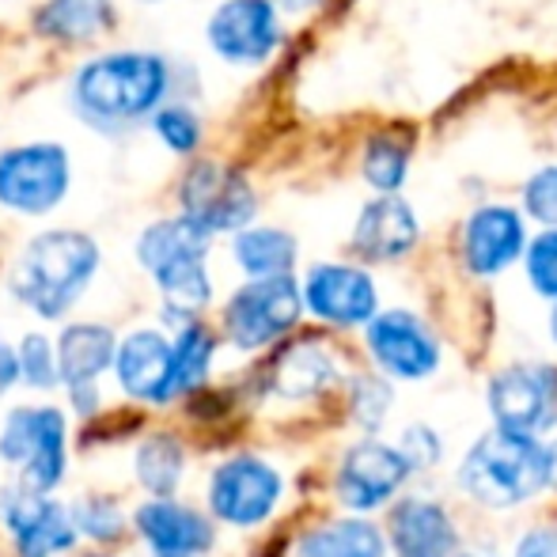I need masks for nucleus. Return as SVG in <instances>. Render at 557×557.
I'll return each instance as SVG.
<instances>
[{"instance_id":"nucleus-15","label":"nucleus","mask_w":557,"mask_h":557,"mask_svg":"<svg viewBox=\"0 0 557 557\" xmlns=\"http://www.w3.org/2000/svg\"><path fill=\"white\" fill-rule=\"evenodd\" d=\"M406 478H410V462H406V455L398 447L360 441L342 455L334 490L349 512H372V508H383L403 490Z\"/></svg>"},{"instance_id":"nucleus-40","label":"nucleus","mask_w":557,"mask_h":557,"mask_svg":"<svg viewBox=\"0 0 557 557\" xmlns=\"http://www.w3.org/2000/svg\"><path fill=\"white\" fill-rule=\"evenodd\" d=\"M273 4H277L281 15H308L315 8H323L326 0H273Z\"/></svg>"},{"instance_id":"nucleus-37","label":"nucleus","mask_w":557,"mask_h":557,"mask_svg":"<svg viewBox=\"0 0 557 557\" xmlns=\"http://www.w3.org/2000/svg\"><path fill=\"white\" fill-rule=\"evenodd\" d=\"M403 455H406V462H410V470L433 467V462L441 459V441H436L433 429L413 425V429H406V447H403Z\"/></svg>"},{"instance_id":"nucleus-19","label":"nucleus","mask_w":557,"mask_h":557,"mask_svg":"<svg viewBox=\"0 0 557 557\" xmlns=\"http://www.w3.org/2000/svg\"><path fill=\"white\" fill-rule=\"evenodd\" d=\"M129 250H133V265L140 270V277H152V273H160L163 265H171V262L213 255L216 239L201 224H194L186 213L168 209V213L152 216V221H145L137 227Z\"/></svg>"},{"instance_id":"nucleus-30","label":"nucleus","mask_w":557,"mask_h":557,"mask_svg":"<svg viewBox=\"0 0 557 557\" xmlns=\"http://www.w3.org/2000/svg\"><path fill=\"white\" fill-rule=\"evenodd\" d=\"M69 520H73L81 543L88 546H122L129 539V512L114 493H81L69 500Z\"/></svg>"},{"instance_id":"nucleus-43","label":"nucleus","mask_w":557,"mask_h":557,"mask_svg":"<svg viewBox=\"0 0 557 557\" xmlns=\"http://www.w3.org/2000/svg\"><path fill=\"white\" fill-rule=\"evenodd\" d=\"M69 557H117L114 550H107V546H91V550H84V554H69Z\"/></svg>"},{"instance_id":"nucleus-33","label":"nucleus","mask_w":557,"mask_h":557,"mask_svg":"<svg viewBox=\"0 0 557 557\" xmlns=\"http://www.w3.org/2000/svg\"><path fill=\"white\" fill-rule=\"evenodd\" d=\"M523 247H528V277L535 293L557 300V227L535 235V243H523Z\"/></svg>"},{"instance_id":"nucleus-45","label":"nucleus","mask_w":557,"mask_h":557,"mask_svg":"<svg viewBox=\"0 0 557 557\" xmlns=\"http://www.w3.org/2000/svg\"><path fill=\"white\" fill-rule=\"evenodd\" d=\"M0 140H4V114H0Z\"/></svg>"},{"instance_id":"nucleus-5","label":"nucleus","mask_w":557,"mask_h":557,"mask_svg":"<svg viewBox=\"0 0 557 557\" xmlns=\"http://www.w3.org/2000/svg\"><path fill=\"white\" fill-rule=\"evenodd\" d=\"M73 459V421L58 403H20L0 418V462L27 490L58 493Z\"/></svg>"},{"instance_id":"nucleus-17","label":"nucleus","mask_w":557,"mask_h":557,"mask_svg":"<svg viewBox=\"0 0 557 557\" xmlns=\"http://www.w3.org/2000/svg\"><path fill=\"white\" fill-rule=\"evenodd\" d=\"M368 352L383 372L398 380H421L441 364V345L433 331L410 311H383L368 319Z\"/></svg>"},{"instance_id":"nucleus-14","label":"nucleus","mask_w":557,"mask_h":557,"mask_svg":"<svg viewBox=\"0 0 557 557\" xmlns=\"http://www.w3.org/2000/svg\"><path fill=\"white\" fill-rule=\"evenodd\" d=\"M490 410L500 429L539 436L557 421V368L512 364L493 375Z\"/></svg>"},{"instance_id":"nucleus-39","label":"nucleus","mask_w":557,"mask_h":557,"mask_svg":"<svg viewBox=\"0 0 557 557\" xmlns=\"http://www.w3.org/2000/svg\"><path fill=\"white\" fill-rule=\"evenodd\" d=\"M20 387V368H15V345L0 337V403Z\"/></svg>"},{"instance_id":"nucleus-16","label":"nucleus","mask_w":557,"mask_h":557,"mask_svg":"<svg viewBox=\"0 0 557 557\" xmlns=\"http://www.w3.org/2000/svg\"><path fill=\"white\" fill-rule=\"evenodd\" d=\"M304 311L331 326H364L375 315V281L360 265L319 262L300 281Z\"/></svg>"},{"instance_id":"nucleus-42","label":"nucleus","mask_w":557,"mask_h":557,"mask_svg":"<svg viewBox=\"0 0 557 557\" xmlns=\"http://www.w3.org/2000/svg\"><path fill=\"white\" fill-rule=\"evenodd\" d=\"M122 4L140 8V12H156V8H163V4H168V0H122Z\"/></svg>"},{"instance_id":"nucleus-22","label":"nucleus","mask_w":557,"mask_h":557,"mask_svg":"<svg viewBox=\"0 0 557 557\" xmlns=\"http://www.w3.org/2000/svg\"><path fill=\"white\" fill-rule=\"evenodd\" d=\"M418 243V216L395 194H380L368 201L352 227V250L368 262H395V258L410 255Z\"/></svg>"},{"instance_id":"nucleus-26","label":"nucleus","mask_w":557,"mask_h":557,"mask_svg":"<svg viewBox=\"0 0 557 557\" xmlns=\"http://www.w3.org/2000/svg\"><path fill=\"white\" fill-rule=\"evenodd\" d=\"M391 546L398 557H451L455 523L433 500H403L387 523Z\"/></svg>"},{"instance_id":"nucleus-11","label":"nucleus","mask_w":557,"mask_h":557,"mask_svg":"<svg viewBox=\"0 0 557 557\" xmlns=\"http://www.w3.org/2000/svg\"><path fill=\"white\" fill-rule=\"evenodd\" d=\"M122 0H38L27 12V38L50 58H76L122 35Z\"/></svg>"},{"instance_id":"nucleus-12","label":"nucleus","mask_w":557,"mask_h":557,"mask_svg":"<svg viewBox=\"0 0 557 557\" xmlns=\"http://www.w3.org/2000/svg\"><path fill=\"white\" fill-rule=\"evenodd\" d=\"M221 523L206 508L175 497H145L129 508V535L148 557H209L221 539Z\"/></svg>"},{"instance_id":"nucleus-28","label":"nucleus","mask_w":557,"mask_h":557,"mask_svg":"<svg viewBox=\"0 0 557 557\" xmlns=\"http://www.w3.org/2000/svg\"><path fill=\"white\" fill-rule=\"evenodd\" d=\"M145 133L163 156L178 163L194 160L209 148V117L201 111V99L190 96H171L168 103L156 107L145 122Z\"/></svg>"},{"instance_id":"nucleus-36","label":"nucleus","mask_w":557,"mask_h":557,"mask_svg":"<svg viewBox=\"0 0 557 557\" xmlns=\"http://www.w3.org/2000/svg\"><path fill=\"white\" fill-rule=\"evenodd\" d=\"M61 391H65L69 418L84 421V425L103 418V383H73V387H61Z\"/></svg>"},{"instance_id":"nucleus-32","label":"nucleus","mask_w":557,"mask_h":557,"mask_svg":"<svg viewBox=\"0 0 557 557\" xmlns=\"http://www.w3.org/2000/svg\"><path fill=\"white\" fill-rule=\"evenodd\" d=\"M410 168V148L395 137H372V145L364 148V178L372 190L395 194Z\"/></svg>"},{"instance_id":"nucleus-44","label":"nucleus","mask_w":557,"mask_h":557,"mask_svg":"<svg viewBox=\"0 0 557 557\" xmlns=\"http://www.w3.org/2000/svg\"><path fill=\"white\" fill-rule=\"evenodd\" d=\"M550 334H554V342H557V308H554V315H550Z\"/></svg>"},{"instance_id":"nucleus-8","label":"nucleus","mask_w":557,"mask_h":557,"mask_svg":"<svg viewBox=\"0 0 557 557\" xmlns=\"http://www.w3.org/2000/svg\"><path fill=\"white\" fill-rule=\"evenodd\" d=\"M201 42L224 69H265L285 46V15L273 0H216L201 23Z\"/></svg>"},{"instance_id":"nucleus-21","label":"nucleus","mask_w":557,"mask_h":557,"mask_svg":"<svg viewBox=\"0 0 557 557\" xmlns=\"http://www.w3.org/2000/svg\"><path fill=\"white\" fill-rule=\"evenodd\" d=\"M520 255H523V221L516 209L485 206L478 213H470L467 227H462V258H467L470 273L493 277V273L508 270Z\"/></svg>"},{"instance_id":"nucleus-4","label":"nucleus","mask_w":557,"mask_h":557,"mask_svg":"<svg viewBox=\"0 0 557 557\" xmlns=\"http://www.w3.org/2000/svg\"><path fill=\"white\" fill-rule=\"evenodd\" d=\"M459 485L490 508H516L550 485L546 444L516 429H493L467 451Z\"/></svg>"},{"instance_id":"nucleus-27","label":"nucleus","mask_w":557,"mask_h":557,"mask_svg":"<svg viewBox=\"0 0 557 557\" xmlns=\"http://www.w3.org/2000/svg\"><path fill=\"white\" fill-rule=\"evenodd\" d=\"M227 258L239 277H281V273H296L300 243L285 227L255 221L227 235Z\"/></svg>"},{"instance_id":"nucleus-25","label":"nucleus","mask_w":557,"mask_h":557,"mask_svg":"<svg viewBox=\"0 0 557 557\" xmlns=\"http://www.w3.org/2000/svg\"><path fill=\"white\" fill-rule=\"evenodd\" d=\"M216 357H221V334L209 319H190L171 331V395L175 403H186L213 383Z\"/></svg>"},{"instance_id":"nucleus-10","label":"nucleus","mask_w":557,"mask_h":557,"mask_svg":"<svg viewBox=\"0 0 557 557\" xmlns=\"http://www.w3.org/2000/svg\"><path fill=\"white\" fill-rule=\"evenodd\" d=\"M0 535L12 557H69L81 550L65 500L27 490L15 478L0 485Z\"/></svg>"},{"instance_id":"nucleus-38","label":"nucleus","mask_w":557,"mask_h":557,"mask_svg":"<svg viewBox=\"0 0 557 557\" xmlns=\"http://www.w3.org/2000/svg\"><path fill=\"white\" fill-rule=\"evenodd\" d=\"M516 557H557V528L528 531V539L520 543Z\"/></svg>"},{"instance_id":"nucleus-29","label":"nucleus","mask_w":557,"mask_h":557,"mask_svg":"<svg viewBox=\"0 0 557 557\" xmlns=\"http://www.w3.org/2000/svg\"><path fill=\"white\" fill-rule=\"evenodd\" d=\"M300 557H383L387 539L368 520H331L304 531L296 543Z\"/></svg>"},{"instance_id":"nucleus-2","label":"nucleus","mask_w":557,"mask_h":557,"mask_svg":"<svg viewBox=\"0 0 557 557\" xmlns=\"http://www.w3.org/2000/svg\"><path fill=\"white\" fill-rule=\"evenodd\" d=\"M107 265L103 239L76 224H42L23 235L4 262V293L42 326L76 315Z\"/></svg>"},{"instance_id":"nucleus-3","label":"nucleus","mask_w":557,"mask_h":557,"mask_svg":"<svg viewBox=\"0 0 557 557\" xmlns=\"http://www.w3.org/2000/svg\"><path fill=\"white\" fill-rule=\"evenodd\" d=\"M76 190V156L61 137L0 140V213L8 221L46 224Z\"/></svg>"},{"instance_id":"nucleus-35","label":"nucleus","mask_w":557,"mask_h":557,"mask_svg":"<svg viewBox=\"0 0 557 557\" xmlns=\"http://www.w3.org/2000/svg\"><path fill=\"white\" fill-rule=\"evenodd\" d=\"M523 206L539 224L557 227V168H543L523 190Z\"/></svg>"},{"instance_id":"nucleus-18","label":"nucleus","mask_w":557,"mask_h":557,"mask_svg":"<svg viewBox=\"0 0 557 557\" xmlns=\"http://www.w3.org/2000/svg\"><path fill=\"white\" fill-rule=\"evenodd\" d=\"M145 281L152 285V296H156V323L168 326V331L190 323V319H206L216 304L213 255L171 262Z\"/></svg>"},{"instance_id":"nucleus-1","label":"nucleus","mask_w":557,"mask_h":557,"mask_svg":"<svg viewBox=\"0 0 557 557\" xmlns=\"http://www.w3.org/2000/svg\"><path fill=\"white\" fill-rule=\"evenodd\" d=\"M206 84L194 61H183L160 46L107 42L76 53L61 76L65 114L91 137L122 145L145 133V122L171 96L201 99Z\"/></svg>"},{"instance_id":"nucleus-41","label":"nucleus","mask_w":557,"mask_h":557,"mask_svg":"<svg viewBox=\"0 0 557 557\" xmlns=\"http://www.w3.org/2000/svg\"><path fill=\"white\" fill-rule=\"evenodd\" d=\"M546 467H550V485H557V441L546 444Z\"/></svg>"},{"instance_id":"nucleus-13","label":"nucleus","mask_w":557,"mask_h":557,"mask_svg":"<svg viewBox=\"0 0 557 557\" xmlns=\"http://www.w3.org/2000/svg\"><path fill=\"white\" fill-rule=\"evenodd\" d=\"M111 380L117 395L129 398L140 410H171V331L152 323H137L129 331H117Z\"/></svg>"},{"instance_id":"nucleus-23","label":"nucleus","mask_w":557,"mask_h":557,"mask_svg":"<svg viewBox=\"0 0 557 557\" xmlns=\"http://www.w3.org/2000/svg\"><path fill=\"white\" fill-rule=\"evenodd\" d=\"M270 395L277 398H319L337 383V360L323 342H293L270 360Z\"/></svg>"},{"instance_id":"nucleus-20","label":"nucleus","mask_w":557,"mask_h":557,"mask_svg":"<svg viewBox=\"0 0 557 557\" xmlns=\"http://www.w3.org/2000/svg\"><path fill=\"white\" fill-rule=\"evenodd\" d=\"M114 345H117V331L107 319H65V323H58L53 349H58L61 387L99 383L103 375H111Z\"/></svg>"},{"instance_id":"nucleus-6","label":"nucleus","mask_w":557,"mask_h":557,"mask_svg":"<svg viewBox=\"0 0 557 557\" xmlns=\"http://www.w3.org/2000/svg\"><path fill=\"white\" fill-rule=\"evenodd\" d=\"M171 209L201 224L213 239H227L232 232L258 221L262 201H258V186L250 183L247 168L224 156L201 152L178 168L171 183Z\"/></svg>"},{"instance_id":"nucleus-31","label":"nucleus","mask_w":557,"mask_h":557,"mask_svg":"<svg viewBox=\"0 0 557 557\" xmlns=\"http://www.w3.org/2000/svg\"><path fill=\"white\" fill-rule=\"evenodd\" d=\"M12 345H15V368H20V387L35 391V395H53L61 387L53 334L35 326V331H23L20 342Z\"/></svg>"},{"instance_id":"nucleus-24","label":"nucleus","mask_w":557,"mask_h":557,"mask_svg":"<svg viewBox=\"0 0 557 557\" xmlns=\"http://www.w3.org/2000/svg\"><path fill=\"white\" fill-rule=\"evenodd\" d=\"M133 485L145 497H175L190 470V451L175 429H152L133 444Z\"/></svg>"},{"instance_id":"nucleus-7","label":"nucleus","mask_w":557,"mask_h":557,"mask_svg":"<svg viewBox=\"0 0 557 557\" xmlns=\"http://www.w3.org/2000/svg\"><path fill=\"white\" fill-rule=\"evenodd\" d=\"M300 319L304 300L300 281L293 273L243 277L216 311V334H221V345H232L235 352L250 357V352H265L285 342L300 326Z\"/></svg>"},{"instance_id":"nucleus-34","label":"nucleus","mask_w":557,"mask_h":557,"mask_svg":"<svg viewBox=\"0 0 557 557\" xmlns=\"http://www.w3.org/2000/svg\"><path fill=\"white\" fill-rule=\"evenodd\" d=\"M387 406H391V387L383 380H357L352 383V421L360 429H380L383 418H387Z\"/></svg>"},{"instance_id":"nucleus-9","label":"nucleus","mask_w":557,"mask_h":557,"mask_svg":"<svg viewBox=\"0 0 557 557\" xmlns=\"http://www.w3.org/2000/svg\"><path fill=\"white\" fill-rule=\"evenodd\" d=\"M285 497V478L255 451H235L206 478V512L235 531L262 528Z\"/></svg>"}]
</instances>
